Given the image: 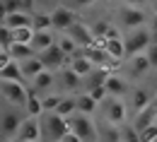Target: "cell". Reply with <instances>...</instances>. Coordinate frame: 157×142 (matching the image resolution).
<instances>
[{
    "instance_id": "cell-1",
    "label": "cell",
    "mask_w": 157,
    "mask_h": 142,
    "mask_svg": "<svg viewBox=\"0 0 157 142\" xmlns=\"http://www.w3.org/2000/svg\"><path fill=\"white\" fill-rule=\"evenodd\" d=\"M24 116H27L24 108L0 101V142L2 140H12V137L17 135V130H20Z\"/></svg>"
},
{
    "instance_id": "cell-2",
    "label": "cell",
    "mask_w": 157,
    "mask_h": 142,
    "mask_svg": "<svg viewBox=\"0 0 157 142\" xmlns=\"http://www.w3.org/2000/svg\"><path fill=\"white\" fill-rule=\"evenodd\" d=\"M41 123V142H58L68 133V121L56 111H44L39 116Z\"/></svg>"
},
{
    "instance_id": "cell-3",
    "label": "cell",
    "mask_w": 157,
    "mask_h": 142,
    "mask_svg": "<svg viewBox=\"0 0 157 142\" xmlns=\"http://www.w3.org/2000/svg\"><path fill=\"white\" fill-rule=\"evenodd\" d=\"M65 121H68V130L75 133L82 142H97V121H94V116H87V113L75 111Z\"/></svg>"
},
{
    "instance_id": "cell-4",
    "label": "cell",
    "mask_w": 157,
    "mask_h": 142,
    "mask_svg": "<svg viewBox=\"0 0 157 142\" xmlns=\"http://www.w3.org/2000/svg\"><path fill=\"white\" fill-rule=\"evenodd\" d=\"M97 113H101L104 121L121 125V123H126V118H128V104H126V99H121V96H109V94H106V96L99 101Z\"/></svg>"
},
{
    "instance_id": "cell-5",
    "label": "cell",
    "mask_w": 157,
    "mask_h": 142,
    "mask_svg": "<svg viewBox=\"0 0 157 142\" xmlns=\"http://www.w3.org/2000/svg\"><path fill=\"white\" fill-rule=\"evenodd\" d=\"M29 99V87L27 82H5L0 80V101L2 104H12L24 108V104Z\"/></svg>"
},
{
    "instance_id": "cell-6",
    "label": "cell",
    "mask_w": 157,
    "mask_h": 142,
    "mask_svg": "<svg viewBox=\"0 0 157 142\" xmlns=\"http://www.w3.org/2000/svg\"><path fill=\"white\" fill-rule=\"evenodd\" d=\"M150 29L138 27V29H128V34L123 36V46H126V56H136V53H145V48L150 46Z\"/></svg>"
},
{
    "instance_id": "cell-7",
    "label": "cell",
    "mask_w": 157,
    "mask_h": 142,
    "mask_svg": "<svg viewBox=\"0 0 157 142\" xmlns=\"http://www.w3.org/2000/svg\"><path fill=\"white\" fill-rule=\"evenodd\" d=\"M36 56L41 58L44 67H46V70H51V72H58V70H63V67H68V63H70V58H68V56L58 48V43L48 46L46 51H41V53H36Z\"/></svg>"
},
{
    "instance_id": "cell-8",
    "label": "cell",
    "mask_w": 157,
    "mask_h": 142,
    "mask_svg": "<svg viewBox=\"0 0 157 142\" xmlns=\"http://www.w3.org/2000/svg\"><path fill=\"white\" fill-rule=\"evenodd\" d=\"M147 17L143 12V7H133V5H123L118 10V27L123 29H138V27H145Z\"/></svg>"
},
{
    "instance_id": "cell-9",
    "label": "cell",
    "mask_w": 157,
    "mask_h": 142,
    "mask_svg": "<svg viewBox=\"0 0 157 142\" xmlns=\"http://www.w3.org/2000/svg\"><path fill=\"white\" fill-rule=\"evenodd\" d=\"M78 20H80L78 10H73V7L63 5V2L51 10V27H53V31H65L70 24H75Z\"/></svg>"
},
{
    "instance_id": "cell-10",
    "label": "cell",
    "mask_w": 157,
    "mask_h": 142,
    "mask_svg": "<svg viewBox=\"0 0 157 142\" xmlns=\"http://www.w3.org/2000/svg\"><path fill=\"white\" fill-rule=\"evenodd\" d=\"M131 87H133L131 80H128L126 75H121V72H109L106 80H104V89H106L109 96H121V99H126L128 92H131Z\"/></svg>"
},
{
    "instance_id": "cell-11",
    "label": "cell",
    "mask_w": 157,
    "mask_h": 142,
    "mask_svg": "<svg viewBox=\"0 0 157 142\" xmlns=\"http://www.w3.org/2000/svg\"><path fill=\"white\" fill-rule=\"evenodd\" d=\"M152 70V65L147 60L145 53H136V56H126V77L128 80H138L143 75H147Z\"/></svg>"
},
{
    "instance_id": "cell-12",
    "label": "cell",
    "mask_w": 157,
    "mask_h": 142,
    "mask_svg": "<svg viewBox=\"0 0 157 142\" xmlns=\"http://www.w3.org/2000/svg\"><path fill=\"white\" fill-rule=\"evenodd\" d=\"M56 82L63 87V94H80V92H85L82 77H80L78 72H73L70 67L58 70V72H56Z\"/></svg>"
},
{
    "instance_id": "cell-13",
    "label": "cell",
    "mask_w": 157,
    "mask_h": 142,
    "mask_svg": "<svg viewBox=\"0 0 157 142\" xmlns=\"http://www.w3.org/2000/svg\"><path fill=\"white\" fill-rule=\"evenodd\" d=\"M15 140L17 142H41V123H39V118L24 116V121H22Z\"/></svg>"
},
{
    "instance_id": "cell-14",
    "label": "cell",
    "mask_w": 157,
    "mask_h": 142,
    "mask_svg": "<svg viewBox=\"0 0 157 142\" xmlns=\"http://www.w3.org/2000/svg\"><path fill=\"white\" fill-rule=\"evenodd\" d=\"M27 87H29V92L44 96V94L53 92V87H56V72H51V70H41L36 77H32V80L27 82Z\"/></svg>"
},
{
    "instance_id": "cell-15",
    "label": "cell",
    "mask_w": 157,
    "mask_h": 142,
    "mask_svg": "<svg viewBox=\"0 0 157 142\" xmlns=\"http://www.w3.org/2000/svg\"><path fill=\"white\" fill-rule=\"evenodd\" d=\"M65 34L75 41L80 48H85V46H92V43H94V34H92L90 24H85V22H80V20L75 22V24H70V27L65 29Z\"/></svg>"
},
{
    "instance_id": "cell-16",
    "label": "cell",
    "mask_w": 157,
    "mask_h": 142,
    "mask_svg": "<svg viewBox=\"0 0 157 142\" xmlns=\"http://www.w3.org/2000/svg\"><path fill=\"white\" fill-rule=\"evenodd\" d=\"M150 101H152V94H150L147 89H143V87H131V92H128V96H126V104L131 106L133 113L143 111L145 106H150Z\"/></svg>"
},
{
    "instance_id": "cell-17",
    "label": "cell",
    "mask_w": 157,
    "mask_h": 142,
    "mask_svg": "<svg viewBox=\"0 0 157 142\" xmlns=\"http://www.w3.org/2000/svg\"><path fill=\"white\" fill-rule=\"evenodd\" d=\"M97 142H121V125L109 121H97Z\"/></svg>"
},
{
    "instance_id": "cell-18",
    "label": "cell",
    "mask_w": 157,
    "mask_h": 142,
    "mask_svg": "<svg viewBox=\"0 0 157 142\" xmlns=\"http://www.w3.org/2000/svg\"><path fill=\"white\" fill-rule=\"evenodd\" d=\"M56 39H58V31H53V29H41V31H34L29 46H32L36 53H41V51H46L48 46H53Z\"/></svg>"
},
{
    "instance_id": "cell-19",
    "label": "cell",
    "mask_w": 157,
    "mask_h": 142,
    "mask_svg": "<svg viewBox=\"0 0 157 142\" xmlns=\"http://www.w3.org/2000/svg\"><path fill=\"white\" fill-rule=\"evenodd\" d=\"M155 118H157V111H155V106L150 104V106H145L143 111H138V113H133V125H136V130L140 133V130H145L147 125H152L155 123Z\"/></svg>"
},
{
    "instance_id": "cell-20",
    "label": "cell",
    "mask_w": 157,
    "mask_h": 142,
    "mask_svg": "<svg viewBox=\"0 0 157 142\" xmlns=\"http://www.w3.org/2000/svg\"><path fill=\"white\" fill-rule=\"evenodd\" d=\"M68 67H70L73 72H78L80 77H87V75H90V72L94 70V65H92V63H90L87 58H85V53H82V48H80L78 53H75V56L70 58V63H68Z\"/></svg>"
},
{
    "instance_id": "cell-21",
    "label": "cell",
    "mask_w": 157,
    "mask_h": 142,
    "mask_svg": "<svg viewBox=\"0 0 157 142\" xmlns=\"http://www.w3.org/2000/svg\"><path fill=\"white\" fill-rule=\"evenodd\" d=\"M20 70H22V77H24V82H29L32 77H36L41 70H46V67H44V63H41L39 56H32V58H27V60L20 63Z\"/></svg>"
},
{
    "instance_id": "cell-22",
    "label": "cell",
    "mask_w": 157,
    "mask_h": 142,
    "mask_svg": "<svg viewBox=\"0 0 157 142\" xmlns=\"http://www.w3.org/2000/svg\"><path fill=\"white\" fill-rule=\"evenodd\" d=\"M7 53H10L12 60H17V63L27 60V58H32V56H36V51H34L29 43H10V46H7Z\"/></svg>"
},
{
    "instance_id": "cell-23",
    "label": "cell",
    "mask_w": 157,
    "mask_h": 142,
    "mask_svg": "<svg viewBox=\"0 0 157 142\" xmlns=\"http://www.w3.org/2000/svg\"><path fill=\"white\" fill-rule=\"evenodd\" d=\"M75 101H78V111L80 113H87V116H94L99 111V101H94L87 92H80L75 94Z\"/></svg>"
},
{
    "instance_id": "cell-24",
    "label": "cell",
    "mask_w": 157,
    "mask_h": 142,
    "mask_svg": "<svg viewBox=\"0 0 157 142\" xmlns=\"http://www.w3.org/2000/svg\"><path fill=\"white\" fill-rule=\"evenodd\" d=\"M78 111V101H75V94H60V101L56 106V113L63 116V118H68V116H73Z\"/></svg>"
},
{
    "instance_id": "cell-25",
    "label": "cell",
    "mask_w": 157,
    "mask_h": 142,
    "mask_svg": "<svg viewBox=\"0 0 157 142\" xmlns=\"http://www.w3.org/2000/svg\"><path fill=\"white\" fill-rule=\"evenodd\" d=\"M104 48L114 60H126V46H123V36L121 39H104Z\"/></svg>"
},
{
    "instance_id": "cell-26",
    "label": "cell",
    "mask_w": 157,
    "mask_h": 142,
    "mask_svg": "<svg viewBox=\"0 0 157 142\" xmlns=\"http://www.w3.org/2000/svg\"><path fill=\"white\" fill-rule=\"evenodd\" d=\"M5 27L10 29H20V27H32V15L29 12H7Z\"/></svg>"
},
{
    "instance_id": "cell-27",
    "label": "cell",
    "mask_w": 157,
    "mask_h": 142,
    "mask_svg": "<svg viewBox=\"0 0 157 142\" xmlns=\"http://www.w3.org/2000/svg\"><path fill=\"white\" fill-rule=\"evenodd\" d=\"M0 80H5V82H24L22 70H20V63H17V60H10L2 70H0Z\"/></svg>"
},
{
    "instance_id": "cell-28",
    "label": "cell",
    "mask_w": 157,
    "mask_h": 142,
    "mask_svg": "<svg viewBox=\"0 0 157 142\" xmlns=\"http://www.w3.org/2000/svg\"><path fill=\"white\" fill-rule=\"evenodd\" d=\"M56 43H58V48L65 53V56H68V58H73V56L80 51V46H78L73 39H70L65 31H58V39H56Z\"/></svg>"
},
{
    "instance_id": "cell-29",
    "label": "cell",
    "mask_w": 157,
    "mask_h": 142,
    "mask_svg": "<svg viewBox=\"0 0 157 142\" xmlns=\"http://www.w3.org/2000/svg\"><path fill=\"white\" fill-rule=\"evenodd\" d=\"M24 113L32 116V118H39L41 113H44V106H41V96L39 94L29 92V99H27V104H24Z\"/></svg>"
},
{
    "instance_id": "cell-30",
    "label": "cell",
    "mask_w": 157,
    "mask_h": 142,
    "mask_svg": "<svg viewBox=\"0 0 157 142\" xmlns=\"http://www.w3.org/2000/svg\"><path fill=\"white\" fill-rule=\"evenodd\" d=\"M32 29H34V31H41V29H53V27H51V12L34 10V12H32Z\"/></svg>"
},
{
    "instance_id": "cell-31",
    "label": "cell",
    "mask_w": 157,
    "mask_h": 142,
    "mask_svg": "<svg viewBox=\"0 0 157 142\" xmlns=\"http://www.w3.org/2000/svg\"><path fill=\"white\" fill-rule=\"evenodd\" d=\"M121 142H140V133L133 123H121Z\"/></svg>"
},
{
    "instance_id": "cell-32",
    "label": "cell",
    "mask_w": 157,
    "mask_h": 142,
    "mask_svg": "<svg viewBox=\"0 0 157 142\" xmlns=\"http://www.w3.org/2000/svg\"><path fill=\"white\" fill-rule=\"evenodd\" d=\"M34 36V29L32 27H20V29H12V43H29Z\"/></svg>"
},
{
    "instance_id": "cell-33",
    "label": "cell",
    "mask_w": 157,
    "mask_h": 142,
    "mask_svg": "<svg viewBox=\"0 0 157 142\" xmlns=\"http://www.w3.org/2000/svg\"><path fill=\"white\" fill-rule=\"evenodd\" d=\"M58 101H60V94H58V92H48V94L41 96V106H44V111H56Z\"/></svg>"
},
{
    "instance_id": "cell-34",
    "label": "cell",
    "mask_w": 157,
    "mask_h": 142,
    "mask_svg": "<svg viewBox=\"0 0 157 142\" xmlns=\"http://www.w3.org/2000/svg\"><path fill=\"white\" fill-rule=\"evenodd\" d=\"M10 43H12V29L0 24V48H7Z\"/></svg>"
},
{
    "instance_id": "cell-35",
    "label": "cell",
    "mask_w": 157,
    "mask_h": 142,
    "mask_svg": "<svg viewBox=\"0 0 157 142\" xmlns=\"http://www.w3.org/2000/svg\"><path fill=\"white\" fill-rule=\"evenodd\" d=\"M157 137V125L152 123V125H147L145 130H140V142H155Z\"/></svg>"
},
{
    "instance_id": "cell-36",
    "label": "cell",
    "mask_w": 157,
    "mask_h": 142,
    "mask_svg": "<svg viewBox=\"0 0 157 142\" xmlns=\"http://www.w3.org/2000/svg\"><path fill=\"white\" fill-rule=\"evenodd\" d=\"M97 0H63V5H68V7H73V10H80V7H90V5H94Z\"/></svg>"
},
{
    "instance_id": "cell-37",
    "label": "cell",
    "mask_w": 157,
    "mask_h": 142,
    "mask_svg": "<svg viewBox=\"0 0 157 142\" xmlns=\"http://www.w3.org/2000/svg\"><path fill=\"white\" fill-rule=\"evenodd\" d=\"M145 56H147V60L152 67H157V43H150L147 48H145Z\"/></svg>"
},
{
    "instance_id": "cell-38",
    "label": "cell",
    "mask_w": 157,
    "mask_h": 142,
    "mask_svg": "<svg viewBox=\"0 0 157 142\" xmlns=\"http://www.w3.org/2000/svg\"><path fill=\"white\" fill-rule=\"evenodd\" d=\"M87 94H90V96H92L94 101H101V99L106 96V89H104V87H94V89H90Z\"/></svg>"
},
{
    "instance_id": "cell-39",
    "label": "cell",
    "mask_w": 157,
    "mask_h": 142,
    "mask_svg": "<svg viewBox=\"0 0 157 142\" xmlns=\"http://www.w3.org/2000/svg\"><path fill=\"white\" fill-rule=\"evenodd\" d=\"M10 60H12V58H10V53H7V48H2V51H0V70H2V67H5V65H7Z\"/></svg>"
},
{
    "instance_id": "cell-40",
    "label": "cell",
    "mask_w": 157,
    "mask_h": 142,
    "mask_svg": "<svg viewBox=\"0 0 157 142\" xmlns=\"http://www.w3.org/2000/svg\"><path fill=\"white\" fill-rule=\"evenodd\" d=\"M58 142H82V140H80L75 133H70V130H68V133H65V135H63V137H60Z\"/></svg>"
},
{
    "instance_id": "cell-41",
    "label": "cell",
    "mask_w": 157,
    "mask_h": 142,
    "mask_svg": "<svg viewBox=\"0 0 157 142\" xmlns=\"http://www.w3.org/2000/svg\"><path fill=\"white\" fill-rule=\"evenodd\" d=\"M145 2H150V0H123V5H133V7H143Z\"/></svg>"
},
{
    "instance_id": "cell-42",
    "label": "cell",
    "mask_w": 157,
    "mask_h": 142,
    "mask_svg": "<svg viewBox=\"0 0 157 142\" xmlns=\"http://www.w3.org/2000/svg\"><path fill=\"white\" fill-rule=\"evenodd\" d=\"M147 29H150V31H157V15H152V17L147 20Z\"/></svg>"
},
{
    "instance_id": "cell-43",
    "label": "cell",
    "mask_w": 157,
    "mask_h": 142,
    "mask_svg": "<svg viewBox=\"0 0 157 142\" xmlns=\"http://www.w3.org/2000/svg\"><path fill=\"white\" fill-rule=\"evenodd\" d=\"M5 17H7V10H5V5L0 0V24H5Z\"/></svg>"
},
{
    "instance_id": "cell-44",
    "label": "cell",
    "mask_w": 157,
    "mask_h": 142,
    "mask_svg": "<svg viewBox=\"0 0 157 142\" xmlns=\"http://www.w3.org/2000/svg\"><path fill=\"white\" fill-rule=\"evenodd\" d=\"M150 41H152V43H157V31H150Z\"/></svg>"
},
{
    "instance_id": "cell-45",
    "label": "cell",
    "mask_w": 157,
    "mask_h": 142,
    "mask_svg": "<svg viewBox=\"0 0 157 142\" xmlns=\"http://www.w3.org/2000/svg\"><path fill=\"white\" fill-rule=\"evenodd\" d=\"M150 104L155 106V111H157V92H155V94H152V101H150Z\"/></svg>"
},
{
    "instance_id": "cell-46",
    "label": "cell",
    "mask_w": 157,
    "mask_h": 142,
    "mask_svg": "<svg viewBox=\"0 0 157 142\" xmlns=\"http://www.w3.org/2000/svg\"><path fill=\"white\" fill-rule=\"evenodd\" d=\"M152 15H157V0H152Z\"/></svg>"
},
{
    "instance_id": "cell-47",
    "label": "cell",
    "mask_w": 157,
    "mask_h": 142,
    "mask_svg": "<svg viewBox=\"0 0 157 142\" xmlns=\"http://www.w3.org/2000/svg\"><path fill=\"white\" fill-rule=\"evenodd\" d=\"M152 77H155V82H157V67H152Z\"/></svg>"
},
{
    "instance_id": "cell-48",
    "label": "cell",
    "mask_w": 157,
    "mask_h": 142,
    "mask_svg": "<svg viewBox=\"0 0 157 142\" xmlns=\"http://www.w3.org/2000/svg\"><path fill=\"white\" fill-rule=\"evenodd\" d=\"M2 142H17V140H15V137H12V140H2Z\"/></svg>"
},
{
    "instance_id": "cell-49",
    "label": "cell",
    "mask_w": 157,
    "mask_h": 142,
    "mask_svg": "<svg viewBox=\"0 0 157 142\" xmlns=\"http://www.w3.org/2000/svg\"><path fill=\"white\" fill-rule=\"evenodd\" d=\"M155 125H157V118H155Z\"/></svg>"
},
{
    "instance_id": "cell-50",
    "label": "cell",
    "mask_w": 157,
    "mask_h": 142,
    "mask_svg": "<svg viewBox=\"0 0 157 142\" xmlns=\"http://www.w3.org/2000/svg\"><path fill=\"white\" fill-rule=\"evenodd\" d=\"M155 142H157V137H155Z\"/></svg>"
},
{
    "instance_id": "cell-51",
    "label": "cell",
    "mask_w": 157,
    "mask_h": 142,
    "mask_svg": "<svg viewBox=\"0 0 157 142\" xmlns=\"http://www.w3.org/2000/svg\"><path fill=\"white\" fill-rule=\"evenodd\" d=\"M150 2H152V0H150Z\"/></svg>"
},
{
    "instance_id": "cell-52",
    "label": "cell",
    "mask_w": 157,
    "mask_h": 142,
    "mask_svg": "<svg viewBox=\"0 0 157 142\" xmlns=\"http://www.w3.org/2000/svg\"><path fill=\"white\" fill-rule=\"evenodd\" d=\"M0 51H2V48H0Z\"/></svg>"
}]
</instances>
